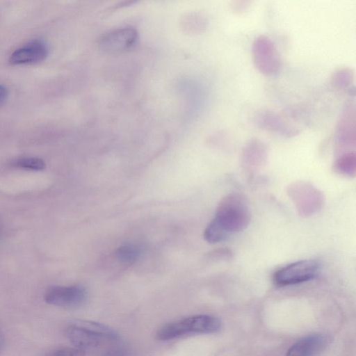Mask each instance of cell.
<instances>
[{"label": "cell", "instance_id": "obj_1", "mask_svg": "<svg viewBox=\"0 0 356 356\" xmlns=\"http://www.w3.org/2000/svg\"><path fill=\"white\" fill-rule=\"evenodd\" d=\"M212 220L227 235L245 229L250 221V211L245 199L238 193L224 197Z\"/></svg>", "mask_w": 356, "mask_h": 356}, {"label": "cell", "instance_id": "obj_2", "mask_svg": "<svg viewBox=\"0 0 356 356\" xmlns=\"http://www.w3.org/2000/svg\"><path fill=\"white\" fill-rule=\"evenodd\" d=\"M65 334L76 348H93L104 341L117 339L119 336L111 327L95 321L78 320L70 323Z\"/></svg>", "mask_w": 356, "mask_h": 356}, {"label": "cell", "instance_id": "obj_3", "mask_svg": "<svg viewBox=\"0 0 356 356\" xmlns=\"http://www.w3.org/2000/svg\"><path fill=\"white\" fill-rule=\"evenodd\" d=\"M222 323L219 318L207 314H199L167 323L156 332V338L167 341L191 334L218 332Z\"/></svg>", "mask_w": 356, "mask_h": 356}, {"label": "cell", "instance_id": "obj_4", "mask_svg": "<svg viewBox=\"0 0 356 356\" xmlns=\"http://www.w3.org/2000/svg\"><path fill=\"white\" fill-rule=\"evenodd\" d=\"M252 59L257 71L266 76H275L281 71L280 55L273 42L266 35H260L253 40Z\"/></svg>", "mask_w": 356, "mask_h": 356}, {"label": "cell", "instance_id": "obj_5", "mask_svg": "<svg viewBox=\"0 0 356 356\" xmlns=\"http://www.w3.org/2000/svg\"><path fill=\"white\" fill-rule=\"evenodd\" d=\"M320 269L315 259H302L287 264L273 275V282L280 286L302 283L314 279Z\"/></svg>", "mask_w": 356, "mask_h": 356}, {"label": "cell", "instance_id": "obj_6", "mask_svg": "<svg viewBox=\"0 0 356 356\" xmlns=\"http://www.w3.org/2000/svg\"><path fill=\"white\" fill-rule=\"evenodd\" d=\"M138 38L136 29L132 26H122L108 31L99 38L101 49L109 53H117L131 48Z\"/></svg>", "mask_w": 356, "mask_h": 356}, {"label": "cell", "instance_id": "obj_7", "mask_svg": "<svg viewBox=\"0 0 356 356\" xmlns=\"http://www.w3.org/2000/svg\"><path fill=\"white\" fill-rule=\"evenodd\" d=\"M87 293L80 285L53 286L44 293V300L49 305L62 307H76L86 300Z\"/></svg>", "mask_w": 356, "mask_h": 356}, {"label": "cell", "instance_id": "obj_8", "mask_svg": "<svg viewBox=\"0 0 356 356\" xmlns=\"http://www.w3.org/2000/svg\"><path fill=\"white\" fill-rule=\"evenodd\" d=\"M254 122L259 129L285 138H291L299 134L300 129L290 124L276 111L264 109L257 111Z\"/></svg>", "mask_w": 356, "mask_h": 356}, {"label": "cell", "instance_id": "obj_9", "mask_svg": "<svg viewBox=\"0 0 356 356\" xmlns=\"http://www.w3.org/2000/svg\"><path fill=\"white\" fill-rule=\"evenodd\" d=\"M355 106L353 102H350L343 106L337 124L335 140L337 147H355Z\"/></svg>", "mask_w": 356, "mask_h": 356}, {"label": "cell", "instance_id": "obj_10", "mask_svg": "<svg viewBox=\"0 0 356 356\" xmlns=\"http://www.w3.org/2000/svg\"><path fill=\"white\" fill-rule=\"evenodd\" d=\"M49 47L40 39L33 40L15 49L9 57V62L13 65L33 64L41 62L47 57Z\"/></svg>", "mask_w": 356, "mask_h": 356}, {"label": "cell", "instance_id": "obj_11", "mask_svg": "<svg viewBox=\"0 0 356 356\" xmlns=\"http://www.w3.org/2000/svg\"><path fill=\"white\" fill-rule=\"evenodd\" d=\"M330 342L331 337L327 334H311L295 342L288 349L286 356H317Z\"/></svg>", "mask_w": 356, "mask_h": 356}, {"label": "cell", "instance_id": "obj_12", "mask_svg": "<svg viewBox=\"0 0 356 356\" xmlns=\"http://www.w3.org/2000/svg\"><path fill=\"white\" fill-rule=\"evenodd\" d=\"M267 152V147L263 141L252 138L243 147V162L248 165H259L265 161Z\"/></svg>", "mask_w": 356, "mask_h": 356}, {"label": "cell", "instance_id": "obj_13", "mask_svg": "<svg viewBox=\"0 0 356 356\" xmlns=\"http://www.w3.org/2000/svg\"><path fill=\"white\" fill-rule=\"evenodd\" d=\"M354 73L350 68L340 67L331 75L330 83L336 89L343 90L353 82Z\"/></svg>", "mask_w": 356, "mask_h": 356}, {"label": "cell", "instance_id": "obj_14", "mask_svg": "<svg viewBox=\"0 0 356 356\" xmlns=\"http://www.w3.org/2000/svg\"><path fill=\"white\" fill-rule=\"evenodd\" d=\"M140 250L134 245L127 244L119 247L115 252L116 258L124 264H131L138 259Z\"/></svg>", "mask_w": 356, "mask_h": 356}, {"label": "cell", "instance_id": "obj_15", "mask_svg": "<svg viewBox=\"0 0 356 356\" xmlns=\"http://www.w3.org/2000/svg\"><path fill=\"white\" fill-rule=\"evenodd\" d=\"M335 166L337 170L341 172H355V154L353 152L343 153L337 160Z\"/></svg>", "mask_w": 356, "mask_h": 356}, {"label": "cell", "instance_id": "obj_16", "mask_svg": "<svg viewBox=\"0 0 356 356\" xmlns=\"http://www.w3.org/2000/svg\"><path fill=\"white\" fill-rule=\"evenodd\" d=\"M17 168L31 170H42L46 167L45 162L38 157H22L15 160L13 164Z\"/></svg>", "mask_w": 356, "mask_h": 356}, {"label": "cell", "instance_id": "obj_17", "mask_svg": "<svg viewBox=\"0 0 356 356\" xmlns=\"http://www.w3.org/2000/svg\"><path fill=\"white\" fill-rule=\"evenodd\" d=\"M84 350L76 347H59L45 353L44 356H85Z\"/></svg>", "mask_w": 356, "mask_h": 356}, {"label": "cell", "instance_id": "obj_18", "mask_svg": "<svg viewBox=\"0 0 356 356\" xmlns=\"http://www.w3.org/2000/svg\"><path fill=\"white\" fill-rule=\"evenodd\" d=\"M252 1L247 0L232 1L229 7L232 11L236 14H242L246 12L251 6Z\"/></svg>", "mask_w": 356, "mask_h": 356}, {"label": "cell", "instance_id": "obj_19", "mask_svg": "<svg viewBox=\"0 0 356 356\" xmlns=\"http://www.w3.org/2000/svg\"><path fill=\"white\" fill-rule=\"evenodd\" d=\"M105 356H130L128 353V352L120 348H116L110 350L108 351V353L106 354Z\"/></svg>", "mask_w": 356, "mask_h": 356}, {"label": "cell", "instance_id": "obj_20", "mask_svg": "<svg viewBox=\"0 0 356 356\" xmlns=\"http://www.w3.org/2000/svg\"><path fill=\"white\" fill-rule=\"evenodd\" d=\"M8 95V89L4 86L0 84V103L6 100Z\"/></svg>", "mask_w": 356, "mask_h": 356}, {"label": "cell", "instance_id": "obj_21", "mask_svg": "<svg viewBox=\"0 0 356 356\" xmlns=\"http://www.w3.org/2000/svg\"><path fill=\"white\" fill-rule=\"evenodd\" d=\"M4 341H5L4 335L0 328V351L3 349V348L4 346Z\"/></svg>", "mask_w": 356, "mask_h": 356}]
</instances>
